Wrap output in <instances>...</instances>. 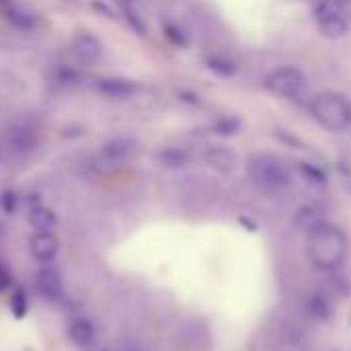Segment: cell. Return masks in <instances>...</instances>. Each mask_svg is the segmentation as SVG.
<instances>
[{
  "label": "cell",
  "mask_w": 351,
  "mask_h": 351,
  "mask_svg": "<svg viewBox=\"0 0 351 351\" xmlns=\"http://www.w3.org/2000/svg\"><path fill=\"white\" fill-rule=\"evenodd\" d=\"M348 234L337 226L323 222L319 228L308 232L306 253L311 263L321 271H335L348 257Z\"/></svg>",
  "instance_id": "6da1fadb"
},
{
  "label": "cell",
  "mask_w": 351,
  "mask_h": 351,
  "mask_svg": "<svg viewBox=\"0 0 351 351\" xmlns=\"http://www.w3.org/2000/svg\"><path fill=\"white\" fill-rule=\"evenodd\" d=\"M249 179L265 193H282L292 183V171L274 154H255L247 162Z\"/></svg>",
  "instance_id": "7a4b0ae2"
},
{
  "label": "cell",
  "mask_w": 351,
  "mask_h": 351,
  "mask_svg": "<svg viewBox=\"0 0 351 351\" xmlns=\"http://www.w3.org/2000/svg\"><path fill=\"white\" fill-rule=\"evenodd\" d=\"M313 117L329 132H346L351 128V101L337 90H323L311 103Z\"/></svg>",
  "instance_id": "3957f363"
},
{
  "label": "cell",
  "mask_w": 351,
  "mask_h": 351,
  "mask_svg": "<svg viewBox=\"0 0 351 351\" xmlns=\"http://www.w3.org/2000/svg\"><path fill=\"white\" fill-rule=\"evenodd\" d=\"M304 84L306 76L296 66H280L271 70L263 80V86L280 99H296L304 90Z\"/></svg>",
  "instance_id": "277c9868"
},
{
  "label": "cell",
  "mask_w": 351,
  "mask_h": 351,
  "mask_svg": "<svg viewBox=\"0 0 351 351\" xmlns=\"http://www.w3.org/2000/svg\"><path fill=\"white\" fill-rule=\"evenodd\" d=\"M95 88L107 97V99H115V101H128L134 99L140 93V84L136 80L130 78H121V76H103L95 80Z\"/></svg>",
  "instance_id": "5b68a950"
},
{
  "label": "cell",
  "mask_w": 351,
  "mask_h": 351,
  "mask_svg": "<svg viewBox=\"0 0 351 351\" xmlns=\"http://www.w3.org/2000/svg\"><path fill=\"white\" fill-rule=\"evenodd\" d=\"M138 152H140V144L134 138H113L101 146L99 156L109 165H117L134 158Z\"/></svg>",
  "instance_id": "8992f818"
},
{
  "label": "cell",
  "mask_w": 351,
  "mask_h": 351,
  "mask_svg": "<svg viewBox=\"0 0 351 351\" xmlns=\"http://www.w3.org/2000/svg\"><path fill=\"white\" fill-rule=\"evenodd\" d=\"M35 286L39 290V294L47 300H60L62 292H64V284H62V276L60 271L51 265V263H43L37 274H35Z\"/></svg>",
  "instance_id": "52a82bcc"
},
{
  "label": "cell",
  "mask_w": 351,
  "mask_h": 351,
  "mask_svg": "<svg viewBox=\"0 0 351 351\" xmlns=\"http://www.w3.org/2000/svg\"><path fill=\"white\" fill-rule=\"evenodd\" d=\"M103 43L93 35V33H86V31H82V33H78L74 39H72V53L76 56V60L80 62V64H86V66H90V64H95V62H99L101 58H103Z\"/></svg>",
  "instance_id": "ba28073f"
},
{
  "label": "cell",
  "mask_w": 351,
  "mask_h": 351,
  "mask_svg": "<svg viewBox=\"0 0 351 351\" xmlns=\"http://www.w3.org/2000/svg\"><path fill=\"white\" fill-rule=\"evenodd\" d=\"M29 251L33 255L35 261H39L41 265L43 263H51L60 251V241L53 232H35L31 237V243H29Z\"/></svg>",
  "instance_id": "9c48e42d"
},
{
  "label": "cell",
  "mask_w": 351,
  "mask_h": 351,
  "mask_svg": "<svg viewBox=\"0 0 351 351\" xmlns=\"http://www.w3.org/2000/svg\"><path fill=\"white\" fill-rule=\"evenodd\" d=\"M4 138H6V144H8L12 150H16V152H31V150H35L37 144H39L37 134H35L29 125H23V123H12V125L6 130Z\"/></svg>",
  "instance_id": "30bf717a"
},
{
  "label": "cell",
  "mask_w": 351,
  "mask_h": 351,
  "mask_svg": "<svg viewBox=\"0 0 351 351\" xmlns=\"http://www.w3.org/2000/svg\"><path fill=\"white\" fill-rule=\"evenodd\" d=\"M204 162L218 173H232L239 165V156L226 146H208L204 150Z\"/></svg>",
  "instance_id": "8fae6325"
},
{
  "label": "cell",
  "mask_w": 351,
  "mask_h": 351,
  "mask_svg": "<svg viewBox=\"0 0 351 351\" xmlns=\"http://www.w3.org/2000/svg\"><path fill=\"white\" fill-rule=\"evenodd\" d=\"M0 14L16 29L21 31H31L37 27V16L23 6L14 4L12 0H0Z\"/></svg>",
  "instance_id": "7c38bea8"
},
{
  "label": "cell",
  "mask_w": 351,
  "mask_h": 351,
  "mask_svg": "<svg viewBox=\"0 0 351 351\" xmlns=\"http://www.w3.org/2000/svg\"><path fill=\"white\" fill-rule=\"evenodd\" d=\"M97 337V329L95 323L86 317H76L70 321L68 325V339L76 346V348H90L95 343Z\"/></svg>",
  "instance_id": "4fadbf2b"
},
{
  "label": "cell",
  "mask_w": 351,
  "mask_h": 351,
  "mask_svg": "<svg viewBox=\"0 0 351 351\" xmlns=\"http://www.w3.org/2000/svg\"><path fill=\"white\" fill-rule=\"evenodd\" d=\"M29 224L37 232H53L58 226V216L51 208L37 204V206H31L29 210Z\"/></svg>",
  "instance_id": "5bb4252c"
},
{
  "label": "cell",
  "mask_w": 351,
  "mask_h": 351,
  "mask_svg": "<svg viewBox=\"0 0 351 351\" xmlns=\"http://www.w3.org/2000/svg\"><path fill=\"white\" fill-rule=\"evenodd\" d=\"M313 16L319 23L325 21H333L339 16H346V8H343V0H315L313 4Z\"/></svg>",
  "instance_id": "9a60e30c"
},
{
  "label": "cell",
  "mask_w": 351,
  "mask_h": 351,
  "mask_svg": "<svg viewBox=\"0 0 351 351\" xmlns=\"http://www.w3.org/2000/svg\"><path fill=\"white\" fill-rule=\"evenodd\" d=\"M191 160L189 152H185L183 148L177 146H169L156 152V162L165 169H181Z\"/></svg>",
  "instance_id": "2e32d148"
},
{
  "label": "cell",
  "mask_w": 351,
  "mask_h": 351,
  "mask_svg": "<svg viewBox=\"0 0 351 351\" xmlns=\"http://www.w3.org/2000/svg\"><path fill=\"white\" fill-rule=\"evenodd\" d=\"M325 222V214L319 206H302L296 214V226L304 232L319 228Z\"/></svg>",
  "instance_id": "e0dca14e"
},
{
  "label": "cell",
  "mask_w": 351,
  "mask_h": 351,
  "mask_svg": "<svg viewBox=\"0 0 351 351\" xmlns=\"http://www.w3.org/2000/svg\"><path fill=\"white\" fill-rule=\"evenodd\" d=\"M317 27H319L323 37H327V39H341L350 31V21H348V16H339V19H333V21L319 23Z\"/></svg>",
  "instance_id": "ac0fdd59"
},
{
  "label": "cell",
  "mask_w": 351,
  "mask_h": 351,
  "mask_svg": "<svg viewBox=\"0 0 351 351\" xmlns=\"http://www.w3.org/2000/svg\"><path fill=\"white\" fill-rule=\"evenodd\" d=\"M10 315L16 319V321H23L31 308V300H29V294L23 290V288H16L10 296Z\"/></svg>",
  "instance_id": "d6986e66"
},
{
  "label": "cell",
  "mask_w": 351,
  "mask_h": 351,
  "mask_svg": "<svg viewBox=\"0 0 351 351\" xmlns=\"http://www.w3.org/2000/svg\"><path fill=\"white\" fill-rule=\"evenodd\" d=\"M208 68H210L212 72L220 74V76H232V74L239 70L237 64H234L232 60L222 58V56H212V58H208Z\"/></svg>",
  "instance_id": "ffe728a7"
},
{
  "label": "cell",
  "mask_w": 351,
  "mask_h": 351,
  "mask_svg": "<svg viewBox=\"0 0 351 351\" xmlns=\"http://www.w3.org/2000/svg\"><path fill=\"white\" fill-rule=\"evenodd\" d=\"M19 206H21V195H19V191H14V189H10V187L0 191V210H2L4 214L12 216V214L19 210Z\"/></svg>",
  "instance_id": "44dd1931"
},
{
  "label": "cell",
  "mask_w": 351,
  "mask_h": 351,
  "mask_svg": "<svg viewBox=\"0 0 351 351\" xmlns=\"http://www.w3.org/2000/svg\"><path fill=\"white\" fill-rule=\"evenodd\" d=\"M308 313L315 317V319H327L331 315V304L329 300L323 296V294H315L311 300H308Z\"/></svg>",
  "instance_id": "7402d4cb"
},
{
  "label": "cell",
  "mask_w": 351,
  "mask_h": 351,
  "mask_svg": "<svg viewBox=\"0 0 351 351\" xmlns=\"http://www.w3.org/2000/svg\"><path fill=\"white\" fill-rule=\"evenodd\" d=\"M298 171H300V175L308 181V183H313V185H325V181H327V177H325V173L317 167V165H311V162H300V167H298Z\"/></svg>",
  "instance_id": "603a6c76"
},
{
  "label": "cell",
  "mask_w": 351,
  "mask_h": 351,
  "mask_svg": "<svg viewBox=\"0 0 351 351\" xmlns=\"http://www.w3.org/2000/svg\"><path fill=\"white\" fill-rule=\"evenodd\" d=\"M123 14H125V21L128 25L138 33V35H146V25H144V19L140 16V12L136 10L134 4H128L123 6Z\"/></svg>",
  "instance_id": "cb8c5ba5"
},
{
  "label": "cell",
  "mask_w": 351,
  "mask_h": 351,
  "mask_svg": "<svg viewBox=\"0 0 351 351\" xmlns=\"http://www.w3.org/2000/svg\"><path fill=\"white\" fill-rule=\"evenodd\" d=\"M162 31H165V37H167L173 45H177V47L187 45V35H185V31H183L181 27H177L175 23H165Z\"/></svg>",
  "instance_id": "d4e9b609"
},
{
  "label": "cell",
  "mask_w": 351,
  "mask_h": 351,
  "mask_svg": "<svg viewBox=\"0 0 351 351\" xmlns=\"http://www.w3.org/2000/svg\"><path fill=\"white\" fill-rule=\"evenodd\" d=\"M80 74L74 70V68H68V66H64V68H60L58 70V74H56V80L60 82V84H78L80 82Z\"/></svg>",
  "instance_id": "484cf974"
},
{
  "label": "cell",
  "mask_w": 351,
  "mask_h": 351,
  "mask_svg": "<svg viewBox=\"0 0 351 351\" xmlns=\"http://www.w3.org/2000/svg\"><path fill=\"white\" fill-rule=\"evenodd\" d=\"M239 128H241V123L237 121V119H232V117H226V119H220L218 123H216V134H220V136H232V134H239Z\"/></svg>",
  "instance_id": "4316f807"
},
{
  "label": "cell",
  "mask_w": 351,
  "mask_h": 351,
  "mask_svg": "<svg viewBox=\"0 0 351 351\" xmlns=\"http://www.w3.org/2000/svg\"><path fill=\"white\" fill-rule=\"evenodd\" d=\"M12 288V278L8 274V269L0 263V294H6Z\"/></svg>",
  "instance_id": "83f0119b"
},
{
  "label": "cell",
  "mask_w": 351,
  "mask_h": 351,
  "mask_svg": "<svg viewBox=\"0 0 351 351\" xmlns=\"http://www.w3.org/2000/svg\"><path fill=\"white\" fill-rule=\"evenodd\" d=\"M93 8L101 10V12H103V14H105L107 19H117V14H115V12H113V10H111V8L107 6V4H103V2H99V0H97V2H93Z\"/></svg>",
  "instance_id": "f1b7e54d"
},
{
  "label": "cell",
  "mask_w": 351,
  "mask_h": 351,
  "mask_svg": "<svg viewBox=\"0 0 351 351\" xmlns=\"http://www.w3.org/2000/svg\"><path fill=\"white\" fill-rule=\"evenodd\" d=\"M343 8H346V16L351 21V0H343Z\"/></svg>",
  "instance_id": "f546056e"
},
{
  "label": "cell",
  "mask_w": 351,
  "mask_h": 351,
  "mask_svg": "<svg viewBox=\"0 0 351 351\" xmlns=\"http://www.w3.org/2000/svg\"><path fill=\"white\" fill-rule=\"evenodd\" d=\"M121 6H128V4H134V0H117Z\"/></svg>",
  "instance_id": "4dcf8cb0"
},
{
  "label": "cell",
  "mask_w": 351,
  "mask_h": 351,
  "mask_svg": "<svg viewBox=\"0 0 351 351\" xmlns=\"http://www.w3.org/2000/svg\"><path fill=\"white\" fill-rule=\"evenodd\" d=\"M0 234H2V228H0Z\"/></svg>",
  "instance_id": "1f68e13d"
}]
</instances>
